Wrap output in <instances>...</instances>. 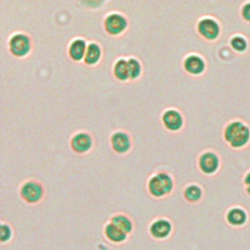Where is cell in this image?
<instances>
[{"mask_svg":"<svg viewBox=\"0 0 250 250\" xmlns=\"http://www.w3.org/2000/svg\"><path fill=\"white\" fill-rule=\"evenodd\" d=\"M245 220H246V214L241 209H238V208L231 209L228 214V221L231 225H234V226L242 225L244 224Z\"/></svg>","mask_w":250,"mask_h":250,"instance_id":"obj_18","label":"cell"},{"mask_svg":"<svg viewBox=\"0 0 250 250\" xmlns=\"http://www.w3.org/2000/svg\"><path fill=\"white\" fill-rule=\"evenodd\" d=\"M114 76L120 81H126L129 79V70H128V62L124 59H119L116 61L113 66Z\"/></svg>","mask_w":250,"mask_h":250,"instance_id":"obj_17","label":"cell"},{"mask_svg":"<svg viewBox=\"0 0 250 250\" xmlns=\"http://www.w3.org/2000/svg\"><path fill=\"white\" fill-rule=\"evenodd\" d=\"M242 16L245 20L250 21V2L246 3L242 8Z\"/></svg>","mask_w":250,"mask_h":250,"instance_id":"obj_23","label":"cell"},{"mask_svg":"<svg viewBox=\"0 0 250 250\" xmlns=\"http://www.w3.org/2000/svg\"><path fill=\"white\" fill-rule=\"evenodd\" d=\"M173 183L171 178L165 173H158L148 181V191L156 197L163 196L170 192Z\"/></svg>","mask_w":250,"mask_h":250,"instance_id":"obj_3","label":"cell"},{"mask_svg":"<svg viewBox=\"0 0 250 250\" xmlns=\"http://www.w3.org/2000/svg\"><path fill=\"white\" fill-rule=\"evenodd\" d=\"M230 44H231V47L238 52H243L247 47V43L245 39L241 36H234L230 40Z\"/></svg>","mask_w":250,"mask_h":250,"instance_id":"obj_22","label":"cell"},{"mask_svg":"<svg viewBox=\"0 0 250 250\" xmlns=\"http://www.w3.org/2000/svg\"><path fill=\"white\" fill-rule=\"evenodd\" d=\"M199 166L203 172L207 174L213 173L219 166V159L213 152H205L199 159Z\"/></svg>","mask_w":250,"mask_h":250,"instance_id":"obj_12","label":"cell"},{"mask_svg":"<svg viewBox=\"0 0 250 250\" xmlns=\"http://www.w3.org/2000/svg\"><path fill=\"white\" fill-rule=\"evenodd\" d=\"M104 233L105 238L114 244H122L125 243V241L128 239L129 234L122 231L120 229H118L116 226L108 222L105 224L104 229Z\"/></svg>","mask_w":250,"mask_h":250,"instance_id":"obj_6","label":"cell"},{"mask_svg":"<svg viewBox=\"0 0 250 250\" xmlns=\"http://www.w3.org/2000/svg\"><path fill=\"white\" fill-rule=\"evenodd\" d=\"M226 140L234 147L243 146L249 140L250 131L243 123L234 121L228 125L225 131Z\"/></svg>","mask_w":250,"mask_h":250,"instance_id":"obj_1","label":"cell"},{"mask_svg":"<svg viewBox=\"0 0 250 250\" xmlns=\"http://www.w3.org/2000/svg\"><path fill=\"white\" fill-rule=\"evenodd\" d=\"M128 70H129V78L135 79L139 77L141 73V64L138 60L134 58H130L128 61Z\"/></svg>","mask_w":250,"mask_h":250,"instance_id":"obj_20","label":"cell"},{"mask_svg":"<svg viewBox=\"0 0 250 250\" xmlns=\"http://www.w3.org/2000/svg\"><path fill=\"white\" fill-rule=\"evenodd\" d=\"M13 237H14L13 228L5 222H0V244L9 243L13 239Z\"/></svg>","mask_w":250,"mask_h":250,"instance_id":"obj_19","label":"cell"},{"mask_svg":"<svg viewBox=\"0 0 250 250\" xmlns=\"http://www.w3.org/2000/svg\"><path fill=\"white\" fill-rule=\"evenodd\" d=\"M30 47V39L23 33H16L10 38L9 48L16 57H24L29 53Z\"/></svg>","mask_w":250,"mask_h":250,"instance_id":"obj_4","label":"cell"},{"mask_svg":"<svg viewBox=\"0 0 250 250\" xmlns=\"http://www.w3.org/2000/svg\"><path fill=\"white\" fill-rule=\"evenodd\" d=\"M162 120L164 125L169 130H172V131L180 129L183 124V119L181 114L175 109L166 110L162 116Z\"/></svg>","mask_w":250,"mask_h":250,"instance_id":"obj_11","label":"cell"},{"mask_svg":"<svg viewBox=\"0 0 250 250\" xmlns=\"http://www.w3.org/2000/svg\"><path fill=\"white\" fill-rule=\"evenodd\" d=\"M204 62L203 60L196 56V55H190L185 60V68L192 73V74H199L204 69Z\"/></svg>","mask_w":250,"mask_h":250,"instance_id":"obj_15","label":"cell"},{"mask_svg":"<svg viewBox=\"0 0 250 250\" xmlns=\"http://www.w3.org/2000/svg\"><path fill=\"white\" fill-rule=\"evenodd\" d=\"M198 31L207 39H215L219 35L220 27L212 19H203L198 23Z\"/></svg>","mask_w":250,"mask_h":250,"instance_id":"obj_8","label":"cell"},{"mask_svg":"<svg viewBox=\"0 0 250 250\" xmlns=\"http://www.w3.org/2000/svg\"><path fill=\"white\" fill-rule=\"evenodd\" d=\"M101 48L97 43H90L87 46L86 52H85V56H84V62L87 64L93 65L95 63H97L101 58Z\"/></svg>","mask_w":250,"mask_h":250,"instance_id":"obj_16","label":"cell"},{"mask_svg":"<svg viewBox=\"0 0 250 250\" xmlns=\"http://www.w3.org/2000/svg\"><path fill=\"white\" fill-rule=\"evenodd\" d=\"M245 183L250 186V172H249V173L246 175V177H245Z\"/></svg>","mask_w":250,"mask_h":250,"instance_id":"obj_24","label":"cell"},{"mask_svg":"<svg viewBox=\"0 0 250 250\" xmlns=\"http://www.w3.org/2000/svg\"><path fill=\"white\" fill-rule=\"evenodd\" d=\"M130 138L125 132H115L111 136V146L118 153H124L130 148Z\"/></svg>","mask_w":250,"mask_h":250,"instance_id":"obj_10","label":"cell"},{"mask_svg":"<svg viewBox=\"0 0 250 250\" xmlns=\"http://www.w3.org/2000/svg\"><path fill=\"white\" fill-rule=\"evenodd\" d=\"M20 195L26 203L36 204L44 196V187L36 180L25 181L20 188Z\"/></svg>","mask_w":250,"mask_h":250,"instance_id":"obj_2","label":"cell"},{"mask_svg":"<svg viewBox=\"0 0 250 250\" xmlns=\"http://www.w3.org/2000/svg\"><path fill=\"white\" fill-rule=\"evenodd\" d=\"M109 222L127 234H130L133 231V229H134L133 222L125 214H120V213L115 214L109 219Z\"/></svg>","mask_w":250,"mask_h":250,"instance_id":"obj_14","label":"cell"},{"mask_svg":"<svg viewBox=\"0 0 250 250\" xmlns=\"http://www.w3.org/2000/svg\"><path fill=\"white\" fill-rule=\"evenodd\" d=\"M70 145L74 151L78 153H84L91 148L92 138L87 133H77L72 137Z\"/></svg>","mask_w":250,"mask_h":250,"instance_id":"obj_7","label":"cell"},{"mask_svg":"<svg viewBox=\"0 0 250 250\" xmlns=\"http://www.w3.org/2000/svg\"><path fill=\"white\" fill-rule=\"evenodd\" d=\"M86 43L84 39L81 38H76L74 39L68 48V54L69 57L73 60V61H81L84 56H85V52H86Z\"/></svg>","mask_w":250,"mask_h":250,"instance_id":"obj_13","label":"cell"},{"mask_svg":"<svg viewBox=\"0 0 250 250\" xmlns=\"http://www.w3.org/2000/svg\"><path fill=\"white\" fill-rule=\"evenodd\" d=\"M127 20L124 16L118 13L109 14L104 20V28L107 33L117 35L123 32L127 27Z\"/></svg>","mask_w":250,"mask_h":250,"instance_id":"obj_5","label":"cell"},{"mask_svg":"<svg viewBox=\"0 0 250 250\" xmlns=\"http://www.w3.org/2000/svg\"><path fill=\"white\" fill-rule=\"evenodd\" d=\"M186 197L190 201H196L201 196V189L197 186H190L185 191Z\"/></svg>","mask_w":250,"mask_h":250,"instance_id":"obj_21","label":"cell"},{"mask_svg":"<svg viewBox=\"0 0 250 250\" xmlns=\"http://www.w3.org/2000/svg\"><path fill=\"white\" fill-rule=\"evenodd\" d=\"M247 191H248V192H249V193H250V186H249V187H248V188H247Z\"/></svg>","mask_w":250,"mask_h":250,"instance_id":"obj_25","label":"cell"},{"mask_svg":"<svg viewBox=\"0 0 250 250\" xmlns=\"http://www.w3.org/2000/svg\"><path fill=\"white\" fill-rule=\"evenodd\" d=\"M171 224L165 219H158L151 223L149 227V232L154 238H165L169 235L171 231Z\"/></svg>","mask_w":250,"mask_h":250,"instance_id":"obj_9","label":"cell"}]
</instances>
